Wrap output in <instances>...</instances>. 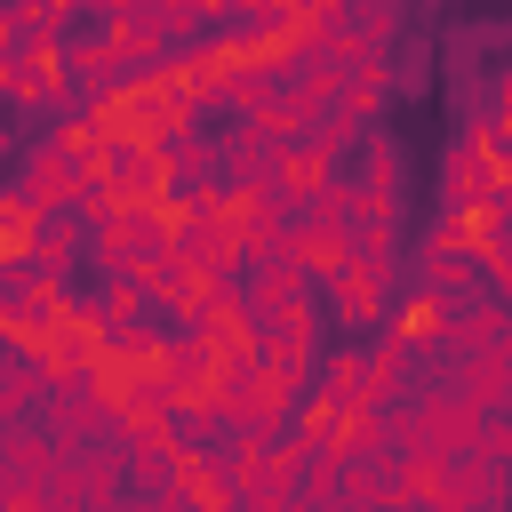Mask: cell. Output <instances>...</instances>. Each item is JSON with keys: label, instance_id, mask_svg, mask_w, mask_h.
Segmentation results:
<instances>
[{"label": "cell", "instance_id": "obj_1", "mask_svg": "<svg viewBox=\"0 0 512 512\" xmlns=\"http://www.w3.org/2000/svg\"><path fill=\"white\" fill-rule=\"evenodd\" d=\"M408 288H416V296H440V304L488 288V280H480V240H472L464 216H440V224L416 240V256H408Z\"/></svg>", "mask_w": 512, "mask_h": 512}, {"label": "cell", "instance_id": "obj_2", "mask_svg": "<svg viewBox=\"0 0 512 512\" xmlns=\"http://www.w3.org/2000/svg\"><path fill=\"white\" fill-rule=\"evenodd\" d=\"M496 184H504V160H496V144H488V128H456L448 144H440V216H480V208H496Z\"/></svg>", "mask_w": 512, "mask_h": 512}, {"label": "cell", "instance_id": "obj_3", "mask_svg": "<svg viewBox=\"0 0 512 512\" xmlns=\"http://www.w3.org/2000/svg\"><path fill=\"white\" fill-rule=\"evenodd\" d=\"M176 240V208L168 200H128V208H112L96 232H88V256L104 264V272H136L144 256H160Z\"/></svg>", "mask_w": 512, "mask_h": 512}, {"label": "cell", "instance_id": "obj_4", "mask_svg": "<svg viewBox=\"0 0 512 512\" xmlns=\"http://www.w3.org/2000/svg\"><path fill=\"white\" fill-rule=\"evenodd\" d=\"M192 272L208 280H232L240 272V224H232V192H208L192 208H176V240H168Z\"/></svg>", "mask_w": 512, "mask_h": 512}, {"label": "cell", "instance_id": "obj_5", "mask_svg": "<svg viewBox=\"0 0 512 512\" xmlns=\"http://www.w3.org/2000/svg\"><path fill=\"white\" fill-rule=\"evenodd\" d=\"M320 312L336 320V328H384L392 320V264H368V256H352V264H336L328 280H320Z\"/></svg>", "mask_w": 512, "mask_h": 512}, {"label": "cell", "instance_id": "obj_6", "mask_svg": "<svg viewBox=\"0 0 512 512\" xmlns=\"http://www.w3.org/2000/svg\"><path fill=\"white\" fill-rule=\"evenodd\" d=\"M248 336H256V360L312 376V360H320V296L280 304V312H248Z\"/></svg>", "mask_w": 512, "mask_h": 512}, {"label": "cell", "instance_id": "obj_7", "mask_svg": "<svg viewBox=\"0 0 512 512\" xmlns=\"http://www.w3.org/2000/svg\"><path fill=\"white\" fill-rule=\"evenodd\" d=\"M0 96H16L24 112H56L64 104V40H24L16 56H0Z\"/></svg>", "mask_w": 512, "mask_h": 512}, {"label": "cell", "instance_id": "obj_8", "mask_svg": "<svg viewBox=\"0 0 512 512\" xmlns=\"http://www.w3.org/2000/svg\"><path fill=\"white\" fill-rule=\"evenodd\" d=\"M312 400L328 408V416H368L376 408V392H368V344H328L320 360H312Z\"/></svg>", "mask_w": 512, "mask_h": 512}, {"label": "cell", "instance_id": "obj_9", "mask_svg": "<svg viewBox=\"0 0 512 512\" xmlns=\"http://www.w3.org/2000/svg\"><path fill=\"white\" fill-rule=\"evenodd\" d=\"M512 336V296H496V288H472V296H456L448 304V320H440V344L464 360V352H480V344H504Z\"/></svg>", "mask_w": 512, "mask_h": 512}, {"label": "cell", "instance_id": "obj_10", "mask_svg": "<svg viewBox=\"0 0 512 512\" xmlns=\"http://www.w3.org/2000/svg\"><path fill=\"white\" fill-rule=\"evenodd\" d=\"M112 448H120V464H128V496H160L168 488V472H176V440H168V424H112Z\"/></svg>", "mask_w": 512, "mask_h": 512}, {"label": "cell", "instance_id": "obj_11", "mask_svg": "<svg viewBox=\"0 0 512 512\" xmlns=\"http://www.w3.org/2000/svg\"><path fill=\"white\" fill-rule=\"evenodd\" d=\"M504 496H512V472H504L488 448H472V456H456V464L440 472L432 512H480V504H504Z\"/></svg>", "mask_w": 512, "mask_h": 512}, {"label": "cell", "instance_id": "obj_12", "mask_svg": "<svg viewBox=\"0 0 512 512\" xmlns=\"http://www.w3.org/2000/svg\"><path fill=\"white\" fill-rule=\"evenodd\" d=\"M136 280H144V296H152V312H168L176 328H184V320H192V304H200V296L216 288V280H208V272H192V264H184L176 248H160V256H144V264H136Z\"/></svg>", "mask_w": 512, "mask_h": 512}, {"label": "cell", "instance_id": "obj_13", "mask_svg": "<svg viewBox=\"0 0 512 512\" xmlns=\"http://www.w3.org/2000/svg\"><path fill=\"white\" fill-rule=\"evenodd\" d=\"M240 296H248V312H280V304H304V296H320V280L296 264V256H248L240 264Z\"/></svg>", "mask_w": 512, "mask_h": 512}, {"label": "cell", "instance_id": "obj_14", "mask_svg": "<svg viewBox=\"0 0 512 512\" xmlns=\"http://www.w3.org/2000/svg\"><path fill=\"white\" fill-rule=\"evenodd\" d=\"M448 384H456V392H464L480 416H496V408L512 400V336H504V344H480V352H464Z\"/></svg>", "mask_w": 512, "mask_h": 512}, {"label": "cell", "instance_id": "obj_15", "mask_svg": "<svg viewBox=\"0 0 512 512\" xmlns=\"http://www.w3.org/2000/svg\"><path fill=\"white\" fill-rule=\"evenodd\" d=\"M368 392H376V408H392V400L416 392V344H408L392 320L368 336Z\"/></svg>", "mask_w": 512, "mask_h": 512}, {"label": "cell", "instance_id": "obj_16", "mask_svg": "<svg viewBox=\"0 0 512 512\" xmlns=\"http://www.w3.org/2000/svg\"><path fill=\"white\" fill-rule=\"evenodd\" d=\"M280 256H296L312 280H328L336 264H352V232H344V224H320V216H288V240H280Z\"/></svg>", "mask_w": 512, "mask_h": 512}, {"label": "cell", "instance_id": "obj_17", "mask_svg": "<svg viewBox=\"0 0 512 512\" xmlns=\"http://www.w3.org/2000/svg\"><path fill=\"white\" fill-rule=\"evenodd\" d=\"M336 24H344L368 56H392V48H400V32H408V0H352Z\"/></svg>", "mask_w": 512, "mask_h": 512}, {"label": "cell", "instance_id": "obj_18", "mask_svg": "<svg viewBox=\"0 0 512 512\" xmlns=\"http://www.w3.org/2000/svg\"><path fill=\"white\" fill-rule=\"evenodd\" d=\"M384 104H392V56H368V64H352V72H344V96H336V112H344L352 128H368Z\"/></svg>", "mask_w": 512, "mask_h": 512}, {"label": "cell", "instance_id": "obj_19", "mask_svg": "<svg viewBox=\"0 0 512 512\" xmlns=\"http://www.w3.org/2000/svg\"><path fill=\"white\" fill-rule=\"evenodd\" d=\"M352 152H360V184H368V192L408 200V160H400V144H392V136H360Z\"/></svg>", "mask_w": 512, "mask_h": 512}, {"label": "cell", "instance_id": "obj_20", "mask_svg": "<svg viewBox=\"0 0 512 512\" xmlns=\"http://www.w3.org/2000/svg\"><path fill=\"white\" fill-rule=\"evenodd\" d=\"M432 88V40H400L392 48V96H424Z\"/></svg>", "mask_w": 512, "mask_h": 512}, {"label": "cell", "instance_id": "obj_21", "mask_svg": "<svg viewBox=\"0 0 512 512\" xmlns=\"http://www.w3.org/2000/svg\"><path fill=\"white\" fill-rule=\"evenodd\" d=\"M480 448H488V456H496V464L512 472V408H496V416H488V432H480Z\"/></svg>", "mask_w": 512, "mask_h": 512}, {"label": "cell", "instance_id": "obj_22", "mask_svg": "<svg viewBox=\"0 0 512 512\" xmlns=\"http://www.w3.org/2000/svg\"><path fill=\"white\" fill-rule=\"evenodd\" d=\"M0 512H56V504H48V488H8Z\"/></svg>", "mask_w": 512, "mask_h": 512}, {"label": "cell", "instance_id": "obj_23", "mask_svg": "<svg viewBox=\"0 0 512 512\" xmlns=\"http://www.w3.org/2000/svg\"><path fill=\"white\" fill-rule=\"evenodd\" d=\"M288 8H296V16H304V24H336V16H344V8H352V0H288Z\"/></svg>", "mask_w": 512, "mask_h": 512}, {"label": "cell", "instance_id": "obj_24", "mask_svg": "<svg viewBox=\"0 0 512 512\" xmlns=\"http://www.w3.org/2000/svg\"><path fill=\"white\" fill-rule=\"evenodd\" d=\"M8 152H16V136H8V128H0V168H8Z\"/></svg>", "mask_w": 512, "mask_h": 512}]
</instances>
